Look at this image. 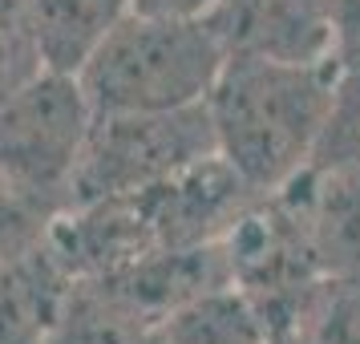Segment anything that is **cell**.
Instances as JSON below:
<instances>
[{"label": "cell", "mask_w": 360, "mask_h": 344, "mask_svg": "<svg viewBox=\"0 0 360 344\" xmlns=\"http://www.w3.org/2000/svg\"><path fill=\"white\" fill-rule=\"evenodd\" d=\"M336 98V61H279L227 53L207 94L214 154L247 182L251 195H271L295 182L324 138Z\"/></svg>", "instance_id": "obj_1"}, {"label": "cell", "mask_w": 360, "mask_h": 344, "mask_svg": "<svg viewBox=\"0 0 360 344\" xmlns=\"http://www.w3.org/2000/svg\"><path fill=\"white\" fill-rule=\"evenodd\" d=\"M227 45L202 13L134 8L77 69L94 114H158L202 106Z\"/></svg>", "instance_id": "obj_2"}, {"label": "cell", "mask_w": 360, "mask_h": 344, "mask_svg": "<svg viewBox=\"0 0 360 344\" xmlns=\"http://www.w3.org/2000/svg\"><path fill=\"white\" fill-rule=\"evenodd\" d=\"M89 126L94 110L77 77L41 69L0 98V179L49 215L65 211Z\"/></svg>", "instance_id": "obj_3"}, {"label": "cell", "mask_w": 360, "mask_h": 344, "mask_svg": "<svg viewBox=\"0 0 360 344\" xmlns=\"http://www.w3.org/2000/svg\"><path fill=\"white\" fill-rule=\"evenodd\" d=\"M214 154L207 106L158 114H94L69 186V207L138 195Z\"/></svg>", "instance_id": "obj_4"}, {"label": "cell", "mask_w": 360, "mask_h": 344, "mask_svg": "<svg viewBox=\"0 0 360 344\" xmlns=\"http://www.w3.org/2000/svg\"><path fill=\"white\" fill-rule=\"evenodd\" d=\"M219 247L227 263V288L243 295L271 332L292 328L304 295L324 276L295 182L251 198Z\"/></svg>", "instance_id": "obj_5"}, {"label": "cell", "mask_w": 360, "mask_h": 344, "mask_svg": "<svg viewBox=\"0 0 360 344\" xmlns=\"http://www.w3.org/2000/svg\"><path fill=\"white\" fill-rule=\"evenodd\" d=\"M251 198L255 195L247 191V182L219 154H211L179 174H170L158 186L138 191L134 203L146 219L154 243L162 251H174V247L219 243Z\"/></svg>", "instance_id": "obj_6"}, {"label": "cell", "mask_w": 360, "mask_h": 344, "mask_svg": "<svg viewBox=\"0 0 360 344\" xmlns=\"http://www.w3.org/2000/svg\"><path fill=\"white\" fill-rule=\"evenodd\" d=\"M227 53H255L279 61L332 57L328 0H214L202 13Z\"/></svg>", "instance_id": "obj_7"}, {"label": "cell", "mask_w": 360, "mask_h": 344, "mask_svg": "<svg viewBox=\"0 0 360 344\" xmlns=\"http://www.w3.org/2000/svg\"><path fill=\"white\" fill-rule=\"evenodd\" d=\"M295 186L324 276L360 272V158L308 166Z\"/></svg>", "instance_id": "obj_8"}, {"label": "cell", "mask_w": 360, "mask_h": 344, "mask_svg": "<svg viewBox=\"0 0 360 344\" xmlns=\"http://www.w3.org/2000/svg\"><path fill=\"white\" fill-rule=\"evenodd\" d=\"M69 284L73 276L45 243L0 263V344H45Z\"/></svg>", "instance_id": "obj_9"}, {"label": "cell", "mask_w": 360, "mask_h": 344, "mask_svg": "<svg viewBox=\"0 0 360 344\" xmlns=\"http://www.w3.org/2000/svg\"><path fill=\"white\" fill-rule=\"evenodd\" d=\"M41 61L53 73H73L105 37L134 13V0H25Z\"/></svg>", "instance_id": "obj_10"}, {"label": "cell", "mask_w": 360, "mask_h": 344, "mask_svg": "<svg viewBox=\"0 0 360 344\" xmlns=\"http://www.w3.org/2000/svg\"><path fill=\"white\" fill-rule=\"evenodd\" d=\"M150 344H271V328L235 288L186 300L150 324Z\"/></svg>", "instance_id": "obj_11"}, {"label": "cell", "mask_w": 360, "mask_h": 344, "mask_svg": "<svg viewBox=\"0 0 360 344\" xmlns=\"http://www.w3.org/2000/svg\"><path fill=\"white\" fill-rule=\"evenodd\" d=\"M45 344H150V320L105 284L73 279Z\"/></svg>", "instance_id": "obj_12"}, {"label": "cell", "mask_w": 360, "mask_h": 344, "mask_svg": "<svg viewBox=\"0 0 360 344\" xmlns=\"http://www.w3.org/2000/svg\"><path fill=\"white\" fill-rule=\"evenodd\" d=\"M288 332L300 344H360V272L316 279Z\"/></svg>", "instance_id": "obj_13"}, {"label": "cell", "mask_w": 360, "mask_h": 344, "mask_svg": "<svg viewBox=\"0 0 360 344\" xmlns=\"http://www.w3.org/2000/svg\"><path fill=\"white\" fill-rule=\"evenodd\" d=\"M348 158H360V61H336L332 117H328L311 166L348 163Z\"/></svg>", "instance_id": "obj_14"}, {"label": "cell", "mask_w": 360, "mask_h": 344, "mask_svg": "<svg viewBox=\"0 0 360 344\" xmlns=\"http://www.w3.org/2000/svg\"><path fill=\"white\" fill-rule=\"evenodd\" d=\"M45 69L37 49L33 25L25 13V0H0V98L33 82Z\"/></svg>", "instance_id": "obj_15"}, {"label": "cell", "mask_w": 360, "mask_h": 344, "mask_svg": "<svg viewBox=\"0 0 360 344\" xmlns=\"http://www.w3.org/2000/svg\"><path fill=\"white\" fill-rule=\"evenodd\" d=\"M49 219L53 215L41 203L25 198L20 191H13L8 182L0 179V263L17 260V255L45 243Z\"/></svg>", "instance_id": "obj_16"}, {"label": "cell", "mask_w": 360, "mask_h": 344, "mask_svg": "<svg viewBox=\"0 0 360 344\" xmlns=\"http://www.w3.org/2000/svg\"><path fill=\"white\" fill-rule=\"evenodd\" d=\"M332 61H360V0H328Z\"/></svg>", "instance_id": "obj_17"}, {"label": "cell", "mask_w": 360, "mask_h": 344, "mask_svg": "<svg viewBox=\"0 0 360 344\" xmlns=\"http://www.w3.org/2000/svg\"><path fill=\"white\" fill-rule=\"evenodd\" d=\"M214 0H134V8L146 13H207Z\"/></svg>", "instance_id": "obj_18"}, {"label": "cell", "mask_w": 360, "mask_h": 344, "mask_svg": "<svg viewBox=\"0 0 360 344\" xmlns=\"http://www.w3.org/2000/svg\"><path fill=\"white\" fill-rule=\"evenodd\" d=\"M271 344H300L292 336V332H288V328H283V332H271Z\"/></svg>", "instance_id": "obj_19"}]
</instances>
